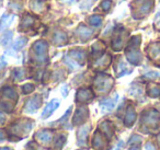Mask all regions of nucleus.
<instances>
[{
    "instance_id": "f257e3e1",
    "label": "nucleus",
    "mask_w": 160,
    "mask_h": 150,
    "mask_svg": "<svg viewBox=\"0 0 160 150\" xmlns=\"http://www.w3.org/2000/svg\"><path fill=\"white\" fill-rule=\"evenodd\" d=\"M94 83H96V87L99 91L105 92V91L110 90V89L112 88L113 80H112V78H110L109 76H98Z\"/></svg>"
},
{
    "instance_id": "f03ea898",
    "label": "nucleus",
    "mask_w": 160,
    "mask_h": 150,
    "mask_svg": "<svg viewBox=\"0 0 160 150\" xmlns=\"http://www.w3.org/2000/svg\"><path fill=\"white\" fill-rule=\"evenodd\" d=\"M158 122H159V114L157 111L150 110L142 114V123L150 127H156L158 125Z\"/></svg>"
},
{
    "instance_id": "7ed1b4c3",
    "label": "nucleus",
    "mask_w": 160,
    "mask_h": 150,
    "mask_svg": "<svg viewBox=\"0 0 160 150\" xmlns=\"http://www.w3.org/2000/svg\"><path fill=\"white\" fill-rule=\"evenodd\" d=\"M118 100V95H115L113 99H107L103 100L100 102V108H101V113L105 114V113L110 112L114 108V106L116 105V102Z\"/></svg>"
},
{
    "instance_id": "20e7f679",
    "label": "nucleus",
    "mask_w": 160,
    "mask_h": 150,
    "mask_svg": "<svg viewBox=\"0 0 160 150\" xmlns=\"http://www.w3.org/2000/svg\"><path fill=\"white\" fill-rule=\"evenodd\" d=\"M88 115H89V113H88V110L86 108H78L76 111L75 115H73V119H72L73 125H79L82 122H85L88 118Z\"/></svg>"
},
{
    "instance_id": "39448f33",
    "label": "nucleus",
    "mask_w": 160,
    "mask_h": 150,
    "mask_svg": "<svg viewBox=\"0 0 160 150\" xmlns=\"http://www.w3.org/2000/svg\"><path fill=\"white\" fill-rule=\"evenodd\" d=\"M92 92L90 89H80L77 92V95H76V101L77 102H81V103H85V102H88L92 99Z\"/></svg>"
},
{
    "instance_id": "423d86ee",
    "label": "nucleus",
    "mask_w": 160,
    "mask_h": 150,
    "mask_svg": "<svg viewBox=\"0 0 160 150\" xmlns=\"http://www.w3.org/2000/svg\"><path fill=\"white\" fill-rule=\"evenodd\" d=\"M90 130V126L89 125H86L83 127L79 128L77 132V139H78V143L81 146H85L87 143V136H88V132Z\"/></svg>"
},
{
    "instance_id": "0eeeda50",
    "label": "nucleus",
    "mask_w": 160,
    "mask_h": 150,
    "mask_svg": "<svg viewBox=\"0 0 160 150\" xmlns=\"http://www.w3.org/2000/svg\"><path fill=\"white\" fill-rule=\"evenodd\" d=\"M126 57L128 59L129 62H132L133 65H138L142 60V55L137 49H128L126 54Z\"/></svg>"
},
{
    "instance_id": "6e6552de",
    "label": "nucleus",
    "mask_w": 160,
    "mask_h": 150,
    "mask_svg": "<svg viewBox=\"0 0 160 150\" xmlns=\"http://www.w3.org/2000/svg\"><path fill=\"white\" fill-rule=\"evenodd\" d=\"M135 119H136V113L135 110H134L133 106H128L126 111V114H125V119H124V123L127 127H131L134 123H135Z\"/></svg>"
},
{
    "instance_id": "1a4fd4ad",
    "label": "nucleus",
    "mask_w": 160,
    "mask_h": 150,
    "mask_svg": "<svg viewBox=\"0 0 160 150\" xmlns=\"http://www.w3.org/2000/svg\"><path fill=\"white\" fill-rule=\"evenodd\" d=\"M58 106H59V101H58V100H53V101H51L46 105L45 110L43 111L42 117H48L49 115L53 114V112L58 108Z\"/></svg>"
},
{
    "instance_id": "9d476101",
    "label": "nucleus",
    "mask_w": 160,
    "mask_h": 150,
    "mask_svg": "<svg viewBox=\"0 0 160 150\" xmlns=\"http://www.w3.org/2000/svg\"><path fill=\"white\" fill-rule=\"evenodd\" d=\"M41 105V98L40 97H34L32 98L31 100H29V102L27 103V106H25V110L28 112H34L36 111Z\"/></svg>"
},
{
    "instance_id": "9b49d317",
    "label": "nucleus",
    "mask_w": 160,
    "mask_h": 150,
    "mask_svg": "<svg viewBox=\"0 0 160 150\" xmlns=\"http://www.w3.org/2000/svg\"><path fill=\"white\" fill-rule=\"evenodd\" d=\"M92 145H93V148L97 150H102L105 146V140L103 139L102 135L99 132H96L93 137V140H92Z\"/></svg>"
},
{
    "instance_id": "f8f14e48",
    "label": "nucleus",
    "mask_w": 160,
    "mask_h": 150,
    "mask_svg": "<svg viewBox=\"0 0 160 150\" xmlns=\"http://www.w3.org/2000/svg\"><path fill=\"white\" fill-rule=\"evenodd\" d=\"M33 48H34V51H35V53L38 54V56L43 57V56H45V53H46L47 44L45 42H43V41H40V42H36L35 44H34Z\"/></svg>"
},
{
    "instance_id": "ddd939ff",
    "label": "nucleus",
    "mask_w": 160,
    "mask_h": 150,
    "mask_svg": "<svg viewBox=\"0 0 160 150\" xmlns=\"http://www.w3.org/2000/svg\"><path fill=\"white\" fill-rule=\"evenodd\" d=\"M77 33L79 34L80 38L82 41H87L88 38H90L92 35V31L88 29L87 27H85V25H80L77 30Z\"/></svg>"
},
{
    "instance_id": "4468645a",
    "label": "nucleus",
    "mask_w": 160,
    "mask_h": 150,
    "mask_svg": "<svg viewBox=\"0 0 160 150\" xmlns=\"http://www.w3.org/2000/svg\"><path fill=\"white\" fill-rule=\"evenodd\" d=\"M69 55L71 56V58H72L76 62H79V64H81V62H85V57H86L85 52L80 51V49H75V51H71L70 53H69Z\"/></svg>"
},
{
    "instance_id": "2eb2a0df",
    "label": "nucleus",
    "mask_w": 160,
    "mask_h": 150,
    "mask_svg": "<svg viewBox=\"0 0 160 150\" xmlns=\"http://www.w3.org/2000/svg\"><path fill=\"white\" fill-rule=\"evenodd\" d=\"M14 19V16H9V14H3L2 18L0 19V32L3 31L6 28H8L10 25V23H12Z\"/></svg>"
},
{
    "instance_id": "dca6fc26",
    "label": "nucleus",
    "mask_w": 160,
    "mask_h": 150,
    "mask_svg": "<svg viewBox=\"0 0 160 150\" xmlns=\"http://www.w3.org/2000/svg\"><path fill=\"white\" fill-rule=\"evenodd\" d=\"M38 138L43 142H48L52 139V134L47 130H42L38 134Z\"/></svg>"
},
{
    "instance_id": "f3484780",
    "label": "nucleus",
    "mask_w": 160,
    "mask_h": 150,
    "mask_svg": "<svg viewBox=\"0 0 160 150\" xmlns=\"http://www.w3.org/2000/svg\"><path fill=\"white\" fill-rule=\"evenodd\" d=\"M153 5V1H151V0H145L144 3H142V6H140V13H148L149 11H150L151 9V6Z\"/></svg>"
},
{
    "instance_id": "a211bd4d",
    "label": "nucleus",
    "mask_w": 160,
    "mask_h": 150,
    "mask_svg": "<svg viewBox=\"0 0 160 150\" xmlns=\"http://www.w3.org/2000/svg\"><path fill=\"white\" fill-rule=\"evenodd\" d=\"M148 94L152 98L160 97V87L157 84H152L148 88Z\"/></svg>"
},
{
    "instance_id": "6ab92c4d",
    "label": "nucleus",
    "mask_w": 160,
    "mask_h": 150,
    "mask_svg": "<svg viewBox=\"0 0 160 150\" xmlns=\"http://www.w3.org/2000/svg\"><path fill=\"white\" fill-rule=\"evenodd\" d=\"M101 128H102V130L105 132V135H107V137H109V138H111L112 135H113V128H112L111 124L108 123V122H105V123H103L102 125H101Z\"/></svg>"
},
{
    "instance_id": "aec40b11",
    "label": "nucleus",
    "mask_w": 160,
    "mask_h": 150,
    "mask_svg": "<svg viewBox=\"0 0 160 150\" xmlns=\"http://www.w3.org/2000/svg\"><path fill=\"white\" fill-rule=\"evenodd\" d=\"M67 40V36L65 33H62V32H58V33L55 34L54 36V42L57 43V44H62V43L66 42Z\"/></svg>"
},
{
    "instance_id": "412c9836",
    "label": "nucleus",
    "mask_w": 160,
    "mask_h": 150,
    "mask_svg": "<svg viewBox=\"0 0 160 150\" xmlns=\"http://www.w3.org/2000/svg\"><path fill=\"white\" fill-rule=\"evenodd\" d=\"M89 22H90V24L93 25V27H99V25H101V23H102V18H101L100 16H92V17H90Z\"/></svg>"
},
{
    "instance_id": "4be33fe9",
    "label": "nucleus",
    "mask_w": 160,
    "mask_h": 150,
    "mask_svg": "<svg viewBox=\"0 0 160 150\" xmlns=\"http://www.w3.org/2000/svg\"><path fill=\"white\" fill-rule=\"evenodd\" d=\"M25 44H27V38H19L18 40H17V42L14 43L13 48L14 49H20V48H22Z\"/></svg>"
},
{
    "instance_id": "5701e85b",
    "label": "nucleus",
    "mask_w": 160,
    "mask_h": 150,
    "mask_svg": "<svg viewBox=\"0 0 160 150\" xmlns=\"http://www.w3.org/2000/svg\"><path fill=\"white\" fill-rule=\"evenodd\" d=\"M122 45H123V42L120 36L114 38L113 43H112V47H113V49H115V51H120V49L122 48Z\"/></svg>"
},
{
    "instance_id": "b1692460",
    "label": "nucleus",
    "mask_w": 160,
    "mask_h": 150,
    "mask_svg": "<svg viewBox=\"0 0 160 150\" xmlns=\"http://www.w3.org/2000/svg\"><path fill=\"white\" fill-rule=\"evenodd\" d=\"M11 38H12V33H11V32H7V33L3 34V35L1 36V40H0V42H1V44H2L3 46H6V45H7L8 43L10 42Z\"/></svg>"
},
{
    "instance_id": "393cba45",
    "label": "nucleus",
    "mask_w": 160,
    "mask_h": 150,
    "mask_svg": "<svg viewBox=\"0 0 160 150\" xmlns=\"http://www.w3.org/2000/svg\"><path fill=\"white\" fill-rule=\"evenodd\" d=\"M65 141H66V137L62 136V135H60V136L58 137V138L56 139V141H55L56 147H57L58 149H59V148H62V145L65 143Z\"/></svg>"
},
{
    "instance_id": "a878e982",
    "label": "nucleus",
    "mask_w": 160,
    "mask_h": 150,
    "mask_svg": "<svg viewBox=\"0 0 160 150\" xmlns=\"http://www.w3.org/2000/svg\"><path fill=\"white\" fill-rule=\"evenodd\" d=\"M159 52H160V44L156 43V44L151 45V54H150V55L152 56V57H155V56L157 55Z\"/></svg>"
},
{
    "instance_id": "bb28decb",
    "label": "nucleus",
    "mask_w": 160,
    "mask_h": 150,
    "mask_svg": "<svg viewBox=\"0 0 160 150\" xmlns=\"http://www.w3.org/2000/svg\"><path fill=\"white\" fill-rule=\"evenodd\" d=\"M65 62H66V64H68L72 69H77L78 67H79V64H78V62H76L73 59H70V58H68V57L65 58Z\"/></svg>"
},
{
    "instance_id": "cd10ccee",
    "label": "nucleus",
    "mask_w": 160,
    "mask_h": 150,
    "mask_svg": "<svg viewBox=\"0 0 160 150\" xmlns=\"http://www.w3.org/2000/svg\"><path fill=\"white\" fill-rule=\"evenodd\" d=\"M111 3H112L111 0H103L102 2H101V8H102L104 11H108V10L110 9V7H111Z\"/></svg>"
},
{
    "instance_id": "c85d7f7f",
    "label": "nucleus",
    "mask_w": 160,
    "mask_h": 150,
    "mask_svg": "<svg viewBox=\"0 0 160 150\" xmlns=\"http://www.w3.org/2000/svg\"><path fill=\"white\" fill-rule=\"evenodd\" d=\"M142 141V139H140V137H138V136H133L131 139H129V141H128V143H132V142H140Z\"/></svg>"
},
{
    "instance_id": "c756f323",
    "label": "nucleus",
    "mask_w": 160,
    "mask_h": 150,
    "mask_svg": "<svg viewBox=\"0 0 160 150\" xmlns=\"http://www.w3.org/2000/svg\"><path fill=\"white\" fill-rule=\"evenodd\" d=\"M145 149L146 150H156L151 142H147L146 145H145Z\"/></svg>"
},
{
    "instance_id": "7c9ffc66",
    "label": "nucleus",
    "mask_w": 160,
    "mask_h": 150,
    "mask_svg": "<svg viewBox=\"0 0 160 150\" xmlns=\"http://www.w3.org/2000/svg\"><path fill=\"white\" fill-rule=\"evenodd\" d=\"M31 90H33V87H32L31 84H27V87H24L25 93H28V91H31Z\"/></svg>"
},
{
    "instance_id": "2f4dec72",
    "label": "nucleus",
    "mask_w": 160,
    "mask_h": 150,
    "mask_svg": "<svg viewBox=\"0 0 160 150\" xmlns=\"http://www.w3.org/2000/svg\"><path fill=\"white\" fill-rule=\"evenodd\" d=\"M129 150H140V146L139 145H135L134 147H132Z\"/></svg>"
},
{
    "instance_id": "473e14b6",
    "label": "nucleus",
    "mask_w": 160,
    "mask_h": 150,
    "mask_svg": "<svg viewBox=\"0 0 160 150\" xmlns=\"http://www.w3.org/2000/svg\"><path fill=\"white\" fill-rule=\"evenodd\" d=\"M62 1H65V2H72L75 0H62Z\"/></svg>"
},
{
    "instance_id": "72a5a7b5",
    "label": "nucleus",
    "mask_w": 160,
    "mask_h": 150,
    "mask_svg": "<svg viewBox=\"0 0 160 150\" xmlns=\"http://www.w3.org/2000/svg\"><path fill=\"white\" fill-rule=\"evenodd\" d=\"M157 28H159V29H160V20L159 21L157 20Z\"/></svg>"
},
{
    "instance_id": "f704fd0d",
    "label": "nucleus",
    "mask_w": 160,
    "mask_h": 150,
    "mask_svg": "<svg viewBox=\"0 0 160 150\" xmlns=\"http://www.w3.org/2000/svg\"><path fill=\"white\" fill-rule=\"evenodd\" d=\"M158 139H159V142H160V136H159V138H158Z\"/></svg>"
}]
</instances>
